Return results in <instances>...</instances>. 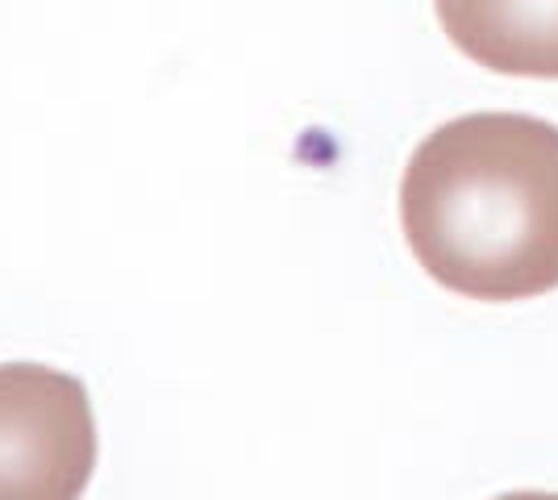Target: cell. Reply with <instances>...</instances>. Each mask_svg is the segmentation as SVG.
<instances>
[{
	"label": "cell",
	"instance_id": "3957f363",
	"mask_svg": "<svg viewBox=\"0 0 558 500\" xmlns=\"http://www.w3.org/2000/svg\"><path fill=\"white\" fill-rule=\"evenodd\" d=\"M454 50L500 75L558 80V0H434Z\"/></svg>",
	"mask_w": 558,
	"mask_h": 500
},
{
	"label": "cell",
	"instance_id": "6da1fadb",
	"mask_svg": "<svg viewBox=\"0 0 558 500\" xmlns=\"http://www.w3.org/2000/svg\"><path fill=\"white\" fill-rule=\"evenodd\" d=\"M400 225L417 263L471 301H530L558 288V125L466 113L413 150Z\"/></svg>",
	"mask_w": 558,
	"mask_h": 500
},
{
	"label": "cell",
	"instance_id": "277c9868",
	"mask_svg": "<svg viewBox=\"0 0 558 500\" xmlns=\"http://www.w3.org/2000/svg\"><path fill=\"white\" fill-rule=\"evenodd\" d=\"M496 500H558V492H509V497H496Z\"/></svg>",
	"mask_w": 558,
	"mask_h": 500
},
{
	"label": "cell",
	"instance_id": "7a4b0ae2",
	"mask_svg": "<svg viewBox=\"0 0 558 500\" xmlns=\"http://www.w3.org/2000/svg\"><path fill=\"white\" fill-rule=\"evenodd\" d=\"M93 472L88 388L47 363H0V500H80Z\"/></svg>",
	"mask_w": 558,
	"mask_h": 500
}]
</instances>
